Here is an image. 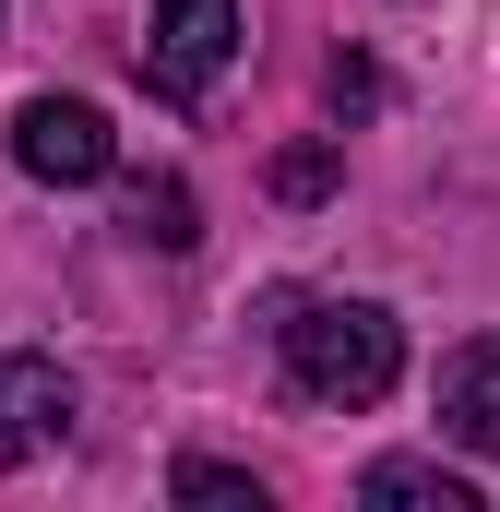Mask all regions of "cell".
Segmentation results:
<instances>
[{"mask_svg": "<svg viewBox=\"0 0 500 512\" xmlns=\"http://www.w3.org/2000/svg\"><path fill=\"white\" fill-rule=\"evenodd\" d=\"M239 60V0H155V48H143V84L155 96H215Z\"/></svg>", "mask_w": 500, "mask_h": 512, "instance_id": "3", "label": "cell"}, {"mask_svg": "<svg viewBox=\"0 0 500 512\" xmlns=\"http://www.w3.org/2000/svg\"><path fill=\"white\" fill-rule=\"evenodd\" d=\"M12 167L48 179V191H84V179L120 167V131H108V108H84V96H24L12 108Z\"/></svg>", "mask_w": 500, "mask_h": 512, "instance_id": "2", "label": "cell"}, {"mask_svg": "<svg viewBox=\"0 0 500 512\" xmlns=\"http://www.w3.org/2000/svg\"><path fill=\"white\" fill-rule=\"evenodd\" d=\"M322 96L358 120V108H381V72H370V60H334V72H322Z\"/></svg>", "mask_w": 500, "mask_h": 512, "instance_id": "10", "label": "cell"}, {"mask_svg": "<svg viewBox=\"0 0 500 512\" xmlns=\"http://www.w3.org/2000/svg\"><path fill=\"white\" fill-rule=\"evenodd\" d=\"M274 191H286V203H322V191H334V143H286V155H274Z\"/></svg>", "mask_w": 500, "mask_h": 512, "instance_id": "9", "label": "cell"}, {"mask_svg": "<svg viewBox=\"0 0 500 512\" xmlns=\"http://www.w3.org/2000/svg\"><path fill=\"white\" fill-rule=\"evenodd\" d=\"M286 382L310 405H381L393 370H405V334L381 298H286Z\"/></svg>", "mask_w": 500, "mask_h": 512, "instance_id": "1", "label": "cell"}, {"mask_svg": "<svg viewBox=\"0 0 500 512\" xmlns=\"http://www.w3.org/2000/svg\"><path fill=\"white\" fill-rule=\"evenodd\" d=\"M358 501H405V512H477V489H465L453 465H429V453H381L370 477H358Z\"/></svg>", "mask_w": 500, "mask_h": 512, "instance_id": "6", "label": "cell"}, {"mask_svg": "<svg viewBox=\"0 0 500 512\" xmlns=\"http://www.w3.org/2000/svg\"><path fill=\"white\" fill-rule=\"evenodd\" d=\"M120 227H131V239H155V251H191V239H203V203H191L179 179H131Z\"/></svg>", "mask_w": 500, "mask_h": 512, "instance_id": "7", "label": "cell"}, {"mask_svg": "<svg viewBox=\"0 0 500 512\" xmlns=\"http://www.w3.org/2000/svg\"><path fill=\"white\" fill-rule=\"evenodd\" d=\"M441 441L500 453V334H477V346L441 358Z\"/></svg>", "mask_w": 500, "mask_h": 512, "instance_id": "5", "label": "cell"}, {"mask_svg": "<svg viewBox=\"0 0 500 512\" xmlns=\"http://www.w3.org/2000/svg\"><path fill=\"white\" fill-rule=\"evenodd\" d=\"M60 429H72V370H60V358L0 346V465H36Z\"/></svg>", "mask_w": 500, "mask_h": 512, "instance_id": "4", "label": "cell"}, {"mask_svg": "<svg viewBox=\"0 0 500 512\" xmlns=\"http://www.w3.org/2000/svg\"><path fill=\"white\" fill-rule=\"evenodd\" d=\"M179 501H227V512H262V477H250V465H215V453H191V465H179Z\"/></svg>", "mask_w": 500, "mask_h": 512, "instance_id": "8", "label": "cell"}]
</instances>
